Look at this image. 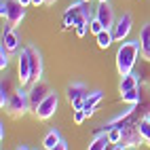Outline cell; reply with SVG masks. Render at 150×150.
Here are the masks:
<instances>
[{"label": "cell", "mask_w": 150, "mask_h": 150, "mask_svg": "<svg viewBox=\"0 0 150 150\" xmlns=\"http://www.w3.org/2000/svg\"><path fill=\"white\" fill-rule=\"evenodd\" d=\"M142 53V42L137 40H125L121 42L116 51V72L118 76H125L129 72H133V66H135V59L137 55Z\"/></svg>", "instance_id": "cell-1"}, {"label": "cell", "mask_w": 150, "mask_h": 150, "mask_svg": "<svg viewBox=\"0 0 150 150\" xmlns=\"http://www.w3.org/2000/svg\"><path fill=\"white\" fill-rule=\"evenodd\" d=\"M4 110L8 112V116H13V118H19V116H23L28 110H32L30 108V95H28V91H23V87L15 89V93L11 95V99H8Z\"/></svg>", "instance_id": "cell-2"}, {"label": "cell", "mask_w": 150, "mask_h": 150, "mask_svg": "<svg viewBox=\"0 0 150 150\" xmlns=\"http://www.w3.org/2000/svg\"><path fill=\"white\" fill-rule=\"evenodd\" d=\"M87 95H89V89H87L85 83H70L66 87V97H68V102L72 104L74 110H83Z\"/></svg>", "instance_id": "cell-3"}, {"label": "cell", "mask_w": 150, "mask_h": 150, "mask_svg": "<svg viewBox=\"0 0 150 150\" xmlns=\"http://www.w3.org/2000/svg\"><path fill=\"white\" fill-rule=\"evenodd\" d=\"M57 104H59V97H57L55 91H51L40 102V106L34 110V116L38 118V121H47V118H51L55 114V110H57Z\"/></svg>", "instance_id": "cell-4"}, {"label": "cell", "mask_w": 150, "mask_h": 150, "mask_svg": "<svg viewBox=\"0 0 150 150\" xmlns=\"http://www.w3.org/2000/svg\"><path fill=\"white\" fill-rule=\"evenodd\" d=\"M49 93H51V87H49V85L42 81V78L30 85L28 95H30V108H32V112H34L38 106H40V102H42V99H45Z\"/></svg>", "instance_id": "cell-5"}, {"label": "cell", "mask_w": 150, "mask_h": 150, "mask_svg": "<svg viewBox=\"0 0 150 150\" xmlns=\"http://www.w3.org/2000/svg\"><path fill=\"white\" fill-rule=\"evenodd\" d=\"M123 129V139H121V144L125 146V148H135V146H139L144 142V137H142V133H139V129H137V125H131V123H121L118 125Z\"/></svg>", "instance_id": "cell-6"}, {"label": "cell", "mask_w": 150, "mask_h": 150, "mask_svg": "<svg viewBox=\"0 0 150 150\" xmlns=\"http://www.w3.org/2000/svg\"><path fill=\"white\" fill-rule=\"evenodd\" d=\"M17 72H19V83H21V87L32 85V66H30V55H28V51H25V47L19 51Z\"/></svg>", "instance_id": "cell-7"}, {"label": "cell", "mask_w": 150, "mask_h": 150, "mask_svg": "<svg viewBox=\"0 0 150 150\" xmlns=\"http://www.w3.org/2000/svg\"><path fill=\"white\" fill-rule=\"evenodd\" d=\"M131 28H133V15L131 13H123L121 17L116 19V23L112 28V32H114V40H127V36L129 32H131Z\"/></svg>", "instance_id": "cell-8"}, {"label": "cell", "mask_w": 150, "mask_h": 150, "mask_svg": "<svg viewBox=\"0 0 150 150\" xmlns=\"http://www.w3.org/2000/svg\"><path fill=\"white\" fill-rule=\"evenodd\" d=\"M25 51L30 55V66H32V83L42 78V53L34 45H25Z\"/></svg>", "instance_id": "cell-9"}, {"label": "cell", "mask_w": 150, "mask_h": 150, "mask_svg": "<svg viewBox=\"0 0 150 150\" xmlns=\"http://www.w3.org/2000/svg\"><path fill=\"white\" fill-rule=\"evenodd\" d=\"M25 17V6L19 0H6V21L11 25H19Z\"/></svg>", "instance_id": "cell-10"}, {"label": "cell", "mask_w": 150, "mask_h": 150, "mask_svg": "<svg viewBox=\"0 0 150 150\" xmlns=\"http://www.w3.org/2000/svg\"><path fill=\"white\" fill-rule=\"evenodd\" d=\"M2 45L8 53H17L19 49H21V40H19V34L15 32V25H11L8 23L6 25V30H4V34H2Z\"/></svg>", "instance_id": "cell-11"}, {"label": "cell", "mask_w": 150, "mask_h": 150, "mask_svg": "<svg viewBox=\"0 0 150 150\" xmlns=\"http://www.w3.org/2000/svg\"><path fill=\"white\" fill-rule=\"evenodd\" d=\"M95 17L102 21V25H104L106 30H112L114 23H116L114 11H112V6H110V2H99L97 8H95Z\"/></svg>", "instance_id": "cell-12"}, {"label": "cell", "mask_w": 150, "mask_h": 150, "mask_svg": "<svg viewBox=\"0 0 150 150\" xmlns=\"http://www.w3.org/2000/svg\"><path fill=\"white\" fill-rule=\"evenodd\" d=\"M85 4H87V2L78 0V2L70 4V6L66 8V13H64V30H68V28H74V19L78 17V13H83Z\"/></svg>", "instance_id": "cell-13"}, {"label": "cell", "mask_w": 150, "mask_h": 150, "mask_svg": "<svg viewBox=\"0 0 150 150\" xmlns=\"http://www.w3.org/2000/svg\"><path fill=\"white\" fill-rule=\"evenodd\" d=\"M102 99H104V93H102V91H91V93H89L87 99H85V106H83L85 114H87V116H93Z\"/></svg>", "instance_id": "cell-14"}, {"label": "cell", "mask_w": 150, "mask_h": 150, "mask_svg": "<svg viewBox=\"0 0 150 150\" xmlns=\"http://www.w3.org/2000/svg\"><path fill=\"white\" fill-rule=\"evenodd\" d=\"M139 42H142V55L144 59L150 62V23H144L139 30Z\"/></svg>", "instance_id": "cell-15"}, {"label": "cell", "mask_w": 150, "mask_h": 150, "mask_svg": "<svg viewBox=\"0 0 150 150\" xmlns=\"http://www.w3.org/2000/svg\"><path fill=\"white\" fill-rule=\"evenodd\" d=\"M13 93H15L13 83L8 81V76H4L2 83H0V106H2V108H6V104H8V99H11Z\"/></svg>", "instance_id": "cell-16"}, {"label": "cell", "mask_w": 150, "mask_h": 150, "mask_svg": "<svg viewBox=\"0 0 150 150\" xmlns=\"http://www.w3.org/2000/svg\"><path fill=\"white\" fill-rule=\"evenodd\" d=\"M110 144V139H108V133L106 131H97L93 133V139H91V144H89L87 150H106V146Z\"/></svg>", "instance_id": "cell-17"}, {"label": "cell", "mask_w": 150, "mask_h": 150, "mask_svg": "<svg viewBox=\"0 0 150 150\" xmlns=\"http://www.w3.org/2000/svg\"><path fill=\"white\" fill-rule=\"evenodd\" d=\"M59 142H62V133H59L57 129H49L47 135L42 137V146H45V150H53Z\"/></svg>", "instance_id": "cell-18"}, {"label": "cell", "mask_w": 150, "mask_h": 150, "mask_svg": "<svg viewBox=\"0 0 150 150\" xmlns=\"http://www.w3.org/2000/svg\"><path fill=\"white\" fill-rule=\"evenodd\" d=\"M137 83H139L137 74L129 72V74L121 76V83H118V91H121V93H125V91H129V89H135V87H137Z\"/></svg>", "instance_id": "cell-19"}, {"label": "cell", "mask_w": 150, "mask_h": 150, "mask_svg": "<svg viewBox=\"0 0 150 150\" xmlns=\"http://www.w3.org/2000/svg\"><path fill=\"white\" fill-rule=\"evenodd\" d=\"M95 38H97V47L99 49H108L110 45L114 42V32H112V30H104V32H99Z\"/></svg>", "instance_id": "cell-20"}, {"label": "cell", "mask_w": 150, "mask_h": 150, "mask_svg": "<svg viewBox=\"0 0 150 150\" xmlns=\"http://www.w3.org/2000/svg\"><path fill=\"white\" fill-rule=\"evenodd\" d=\"M121 99L125 104H129V106H137L139 104V91H137V87L135 89H129V91H125V93H121Z\"/></svg>", "instance_id": "cell-21"}, {"label": "cell", "mask_w": 150, "mask_h": 150, "mask_svg": "<svg viewBox=\"0 0 150 150\" xmlns=\"http://www.w3.org/2000/svg\"><path fill=\"white\" fill-rule=\"evenodd\" d=\"M108 139H110L112 144H121V139H123V129H121V127L110 129V131H108Z\"/></svg>", "instance_id": "cell-22"}, {"label": "cell", "mask_w": 150, "mask_h": 150, "mask_svg": "<svg viewBox=\"0 0 150 150\" xmlns=\"http://www.w3.org/2000/svg\"><path fill=\"white\" fill-rule=\"evenodd\" d=\"M137 129H139V133H142V137H144V142L150 137V121L148 118H142V121L137 123Z\"/></svg>", "instance_id": "cell-23"}, {"label": "cell", "mask_w": 150, "mask_h": 150, "mask_svg": "<svg viewBox=\"0 0 150 150\" xmlns=\"http://www.w3.org/2000/svg\"><path fill=\"white\" fill-rule=\"evenodd\" d=\"M104 30H106V28L102 25V21H99L97 17H93L91 21H89V32H91V34H95V36H97L99 32H104Z\"/></svg>", "instance_id": "cell-24"}, {"label": "cell", "mask_w": 150, "mask_h": 150, "mask_svg": "<svg viewBox=\"0 0 150 150\" xmlns=\"http://www.w3.org/2000/svg\"><path fill=\"white\" fill-rule=\"evenodd\" d=\"M8 59H11V53L6 51V49L0 45V68L2 70H6V66H8Z\"/></svg>", "instance_id": "cell-25"}, {"label": "cell", "mask_w": 150, "mask_h": 150, "mask_svg": "<svg viewBox=\"0 0 150 150\" xmlns=\"http://www.w3.org/2000/svg\"><path fill=\"white\" fill-rule=\"evenodd\" d=\"M87 118V114H85V110H74V123L76 125H81L83 121Z\"/></svg>", "instance_id": "cell-26"}, {"label": "cell", "mask_w": 150, "mask_h": 150, "mask_svg": "<svg viewBox=\"0 0 150 150\" xmlns=\"http://www.w3.org/2000/svg\"><path fill=\"white\" fill-rule=\"evenodd\" d=\"M0 17H6V0H2V2H0Z\"/></svg>", "instance_id": "cell-27"}, {"label": "cell", "mask_w": 150, "mask_h": 150, "mask_svg": "<svg viewBox=\"0 0 150 150\" xmlns=\"http://www.w3.org/2000/svg\"><path fill=\"white\" fill-rule=\"evenodd\" d=\"M53 150H68V144H66L64 139H62V142H59V144H57V146H55Z\"/></svg>", "instance_id": "cell-28"}, {"label": "cell", "mask_w": 150, "mask_h": 150, "mask_svg": "<svg viewBox=\"0 0 150 150\" xmlns=\"http://www.w3.org/2000/svg\"><path fill=\"white\" fill-rule=\"evenodd\" d=\"M4 135H6V131H4V123H2L0 125V139H2V142H4Z\"/></svg>", "instance_id": "cell-29"}, {"label": "cell", "mask_w": 150, "mask_h": 150, "mask_svg": "<svg viewBox=\"0 0 150 150\" xmlns=\"http://www.w3.org/2000/svg\"><path fill=\"white\" fill-rule=\"evenodd\" d=\"M34 6H40V4H47V0H32Z\"/></svg>", "instance_id": "cell-30"}, {"label": "cell", "mask_w": 150, "mask_h": 150, "mask_svg": "<svg viewBox=\"0 0 150 150\" xmlns=\"http://www.w3.org/2000/svg\"><path fill=\"white\" fill-rule=\"evenodd\" d=\"M19 2H21L23 6H30V4H32V0H19Z\"/></svg>", "instance_id": "cell-31"}, {"label": "cell", "mask_w": 150, "mask_h": 150, "mask_svg": "<svg viewBox=\"0 0 150 150\" xmlns=\"http://www.w3.org/2000/svg\"><path fill=\"white\" fill-rule=\"evenodd\" d=\"M114 150H125V146H123V144H116V146H114Z\"/></svg>", "instance_id": "cell-32"}, {"label": "cell", "mask_w": 150, "mask_h": 150, "mask_svg": "<svg viewBox=\"0 0 150 150\" xmlns=\"http://www.w3.org/2000/svg\"><path fill=\"white\" fill-rule=\"evenodd\" d=\"M17 150H30V148H28L25 144H21V146H17Z\"/></svg>", "instance_id": "cell-33"}, {"label": "cell", "mask_w": 150, "mask_h": 150, "mask_svg": "<svg viewBox=\"0 0 150 150\" xmlns=\"http://www.w3.org/2000/svg\"><path fill=\"white\" fill-rule=\"evenodd\" d=\"M55 2H57V0H47V6H53Z\"/></svg>", "instance_id": "cell-34"}, {"label": "cell", "mask_w": 150, "mask_h": 150, "mask_svg": "<svg viewBox=\"0 0 150 150\" xmlns=\"http://www.w3.org/2000/svg\"><path fill=\"white\" fill-rule=\"evenodd\" d=\"M146 144H148V146H150V137H148V139H146Z\"/></svg>", "instance_id": "cell-35"}, {"label": "cell", "mask_w": 150, "mask_h": 150, "mask_svg": "<svg viewBox=\"0 0 150 150\" xmlns=\"http://www.w3.org/2000/svg\"><path fill=\"white\" fill-rule=\"evenodd\" d=\"M146 118H148V121H150V112H148V116H146Z\"/></svg>", "instance_id": "cell-36"}, {"label": "cell", "mask_w": 150, "mask_h": 150, "mask_svg": "<svg viewBox=\"0 0 150 150\" xmlns=\"http://www.w3.org/2000/svg\"><path fill=\"white\" fill-rule=\"evenodd\" d=\"M125 150H135V148H125Z\"/></svg>", "instance_id": "cell-37"}, {"label": "cell", "mask_w": 150, "mask_h": 150, "mask_svg": "<svg viewBox=\"0 0 150 150\" xmlns=\"http://www.w3.org/2000/svg\"><path fill=\"white\" fill-rule=\"evenodd\" d=\"M99 2H108V0H99Z\"/></svg>", "instance_id": "cell-38"}, {"label": "cell", "mask_w": 150, "mask_h": 150, "mask_svg": "<svg viewBox=\"0 0 150 150\" xmlns=\"http://www.w3.org/2000/svg\"><path fill=\"white\" fill-rule=\"evenodd\" d=\"M83 2H91V0H83Z\"/></svg>", "instance_id": "cell-39"}]
</instances>
